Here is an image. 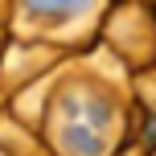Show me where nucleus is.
Here are the masks:
<instances>
[{"instance_id": "nucleus-1", "label": "nucleus", "mask_w": 156, "mask_h": 156, "mask_svg": "<svg viewBox=\"0 0 156 156\" xmlns=\"http://www.w3.org/2000/svg\"><path fill=\"white\" fill-rule=\"evenodd\" d=\"M29 12H41V16H78L94 4V0H25Z\"/></svg>"}]
</instances>
